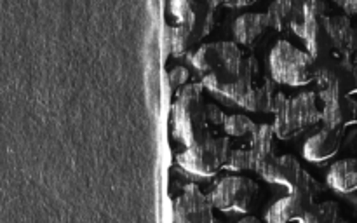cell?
I'll return each instance as SVG.
<instances>
[{"instance_id":"cell-27","label":"cell","mask_w":357,"mask_h":223,"mask_svg":"<svg viewBox=\"0 0 357 223\" xmlns=\"http://www.w3.org/2000/svg\"><path fill=\"white\" fill-rule=\"evenodd\" d=\"M352 94H357V66L354 72V87H352Z\"/></svg>"},{"instance_id":"cell-20","label":"cell","mask_w":357,"mask_h":223,"mask_svg":"<svg viewBox=\"0 0 357 223\" xmlns=\"http://www.w3.org/2000/svg\"><path fill=\"white\" fill-rule=\"evenodd\" d=\"M303 223H337L344 222L342 218V208L335 201L314 202L312 208L303 216Z\"/></svg>"},{"instance_id":"cell-18","label":"cell","mask_w":357,"mask_h":223,"mask_svg":"<svg viewBox=\"0 0 357 223\" xmlns=\"http://www.w3.org/2000/svg\"><path fill=\"white\" fill-rule=\"evenodd\" d=\"M328 185L340 194L357 192V159H344L330 167L326 176Z\"/></svg>"},{"instance_id":"cell-1","label":"cell","mask_w":357,"mask_h":223,"mask_svg":"<svg viewBox=\"0 0 357 223\" xmlns=\"http://www.w3.org/2000/svg\"><path fill=\"white\" fill-rule=\"evenodd\" d=\"M190 65L202 77L206 89L215 93L218 87L227 86L243 75L246 56L236 42L223 40L204 44L188 56Z\"/></svg>"},{"instance_id":"cell-2","label":"cell","mask_w":357,"mask_h":223,"mask_svg":"<svg viewBox=\"0 0 357 223\" xmlns=\"http://www.w3.org/2000/svg\"><path fill=\"white\" fill-rule=\"evenodd\" d=\"M202 89H206L202 82L187 84L178 91L173 103V136L185 146L197 145L211 136Z\"/></svg>"},{"instance_id":"cell-24","label":"cell","mask_w":357,"mask_h":223,"mask_svg":"<svg viewBox=\"0 0 357 223\" xmlns=\"http://www.w3.org/2000/svg\"><path fill=\"white\" fill-rule=\"evenodd\" d=\"M208 118H209V124H213V125H223L225 124V121H227V115L223 114L222 110H220L218 107H216V105H213V103H208Z\"/></svg>"},{"instance_id":"cell-23","label":"cell","mask_w":357,"mask_h":223,"mask_svg":"<svg viewBox=\"0 0 357 223\" xmlns=\"http://www.w3.org/2000/svg\"><path fill=\"white\" fill-rule=\"evenodd\" d=\"M188 79H190V72L183 66H174L169 73H167V82H169L171 93L176 94L183 86H187Z\"/></svg>"},{"instance_id":"cell-14","label":"cell","mask_w":357,"mask_h":223,"mask_svg":"<svg viewBox=\"0 0 357 223\" xmlns=\"http://www.w3.org/2000/svg\"><path fill=\"white\" fill-rule=\"evenodd\" d=\"M268 30H272V26L267 13H246L232 24L234 38L246 47H257Z\"/></svg>"},{"instance_id":"cell-21","label":"cell","mask_w":357,"mask_h":223,"mask_svg":"<svg viewBox=\"0 0 357 223\" xmlns=\"http://www.w3.org/2000/svg\"><path fill=\"white\" fill-rule=\"evenodd\" d=\"M223 129L229 136H236V138H246V136H253L257 131V124L251 121L248 115L234 114L227 115V121L223 124Z\"/></svg>"},{"instance_id":"cell-4","label":"cell","mask_w":357,"mask_h":223,"mask_svg":"<svg viewBox=\"0 0 357 223\" xmlns=\"http://www.w3.org/2000/svg\"><path fill=\"white\" fill-rule=\"evenodd\" d=\"M271 73L278 84L307 86L316 82L317 61L309 51H302L288 40H279L271 51Z\"/></svg>"},{"instance_id":"cell-10","label":"cell","mask_w":357,"mask_h":223,"mask_svg":"<svg viewBox=\"0 0 357 223\" xmlns=\"http://www.w3.org/2000/svg\"><path fill=\"white\" fill-rule=\"evenodd\" d=\"M222 0H171L169 7L180 24H188L208 35L215 24V10Z\"/></svg>"},{"instance_id":"cell-22","label":"cell","mask_w":357,"mask_h":223,"mask_svg":"<svg viewBox=\"0 0 357 223\" xmlns=\"http://www.w3.org/2000/svg\"><path fill=\"white\" fill-rule=\"evenodd\" d=\"M225 169H230V171L253 169V155H251V150L250 148L232 150L229 155V160H227L225 164Z\"/></svg>"},{"instance_id":"cell-3","label":"cell","mask_w":357,"mask_h":223,"mask_svg":"<svg viewBox=\"0 0 357 223\" xmlns=\"http://www.w3.org/2000/svg\"><path fill=\"white\" fill-rule=\"evenodd\" d=\"M274 129L279 139H295L312 131L323 122V110L317 107V93L307 91L298 96L288 98L278 93L274 101Z\"/></svg>"},{"instance_id":"cell-15","label":"cell","mask_w":357,"mask_h":223,"mask_svg":"<svg viewBox=\"0 0 357 223\" xmlns=\"http://www.w3.org/2000/svg\"><path fill=\"white\" fill-rule=\"evenodd\" d=\"M328 31L335 54L354 59L357 56V26L349 16H328Z\"/></svg>"},{"instance_id":"cell-12","label":"cell","mask_w":357,"mask_h":223,"mask_svg":"<svg viewBox=\"0 0 357 223\" xmlns=\"http://www.w3.org/2000/svg\"><path fill=\"white\" fill-rule=\"evenodd\" d=\"M345 128L324 125L321 131L310 136L303 145V155L310 162H326L333 159L344 143Z\"/></svg>"},{"instance_id":"cell-7","label":"cell","mask_w":357,"mask_h":223,"mask_svg":"<svg viewBox=\"0 0 357 223\" xmlns=\"http://www.w3.org/2000/svg\"><path fill=\"white\" fill-rule=\"evenodd\" d=\"M260 187L257 181L244 176H225L213 188L215 208L225 213H248L258 201Z\"/></svg>"},{"instance_id":"cell-16","label":"cell","mask_w":357,"mask_h":223,"mask_svg":"<svg viewBox=\"0 0 357 223\" xmlns=\"http://www.w3.org/2000/svg\"><path fill=\"white\" fill-rule=\"evenodd\" d=\"M278 132L274 125L260 124L257 125V131L251 136L250 150L253 155V171H260L267 160L278 155Z\"/></svg>"},{"instance_id":"cell-17","label":"cell","mask_w":357,"mask_h":223,"mask_svg":"<svg viewBox=\"0 0 357 223\" xmlns=\"http://www.w3.org/2000/svg\"><path fill=\"white\" fill-rule=\"evenodd\" d=\"M267 14L272 30L284 33L293 30L302 17V0H274Z\"/></svg>"},{"instance_id":"cell-26","label":"cell","mask_w":357,"mask_h":223,"mask_svg":"<svg viewBox=\"0 0 357 223\" xmlns=\"http://www.w3.org/2000/svg\"><path fill=\"white\" fill-rule=\"evenodd\" d=\"M241 223H258V218H255V216H246V218L241 220Z\"/></svg>"},{"instance_id":"cell-6","label":"cell","mask_w":357,"mask_h":223,"mask_svg":"<svg viewBox=\"0 0 357 223\" xmlns=\"http://www.w3.org/2000/svg\"><path fill=\"white\" fill-rule=\"evenodd\" d=\"M323 190L319 181L310 176L309 173H303L298 187L289 192V195L279 199L268 213L265 215V222L268 223H286V222H302L310 208L316 202V195Z\"/></svg>"},{"instance_id":"cell-19","label":"cell","mask_w":357,"mask_h":223,"mask_svg":"<svg viewBox=\"0 0 357 223\" xmlns=\"http://www.w3.org/2000/svg\"><path fill=\"white\" fill-rule=\"evenodd\" d=\"M204 35L194 26L188 24H178V26H169L166 30L167 52L173 56H181L190 51L197 42H201Z\"/></svg>"},{"instance_id":"cell-13","label":"cell","mask_w":357,"mask_h":223,"mask_svg":"<svg viewBox=\"0 0 357 223\" xmlns=\"http://www.w3.org/2000/svg\"><path fill=\"white\" fill-rule=\"evenodd\" d=\"M303 173L305 171L302 169L298 160L293 155H275L272 157L271 160L261 166V169L258 171L261 178L268 183L281 185V187H286L289 192L295 190L298 187L300 180H302Z\"/></svg>"},{"instance_id":"cell-11","label":"cell","mask_w":357,"mask_h":223,"mask_svg":"<svg viewBox=\"0 0 357 223\" xmlns=\"http://www.w3.org/2000/svg\"><path fill=\"white\" fill-rule=\"evenodd\" d=\"M323 101V124L345 128L357 124V100L354 94L337 93V91H321Z\"/></svg>"},{"instance_id":"cell-8","label":"cell","mask_w":357,"mask_h":223,"mask_svg":"<svg viewBox=\"0 0 357 223\" xmlns=\"http://www.w3.org/2000/svg\"><path fill=\"white\" fill-rule=\"evenodd\" d=\"M213 202L211 195L202 194L201 188L195 183L185 185L180 197L173 202V220L181 223H209L215 222L213 216Z\"/></svg>"},{"instance_id":"cell-25","label":"cell","mask_w":357,"mask_h":223,"mask_svg":"<svg viewBox=\"0 0 357 223\" xmlns=\"http://www.w3.org/2000/svg\"><path fill=\"white\" fill-rule=\"evenodd\" d=\"M335 3L345 14H354V16H357V0H335Z\"/></svg>"},{"instance_id":"cell-5","label":"cell","mask_w":357,"mask_h":223,"mask_svg":"<svg viewBox=\"0 0 357 223\" xmlns=\"http://www.w3.org/2000/svg\"><path fill=\"white\" fill-rule=\"evenodd\" d=\"M230 152L232 148L229 138L208 136L197 145L187 146L185 152L178 153L176 160L187 173L201 178H211L220 169H225Z\"/></svg>"},{"instance_id":"cell-9","label":"cell","mask_w":357,"mask_h":223,"mask_svg":"<svg viewBox=\"0 0 357 223\" xmlns=\"http://www.w3.org/2000/svg\"><path fill=\"white\" fill-rule=\"evenodd\" d=\"M356 65L352 59L333 54L330 58L317 61L316 82L321 91H337V93L352 94L354 87Z\"/></svg>"}]
</instances>
